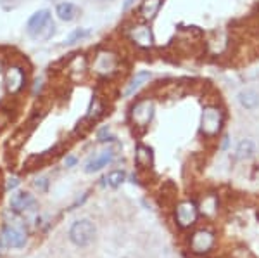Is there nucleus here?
I'll use <instances>...</instances> for the list:
<instances>
[{"mask_svg":"<svg viewBox=\"0 0 259 258\" xmlns=\"http://www.w3.org/2000/svg\"><path fill=\"white\" fill-rule=\"evenodd\" d=\"M26 33L31 38H42V40H50L56 33V25L52 21V13L49 9H40L30 16L26 21Z\"/></svg>","mask_w":259,"mask_h":258,"instance_id":"1","label":"nucleus"},{"mask_svg":"<svg viewBox=\"0 0 259 258\" xmlns=\"http://www.w3.org/2000/svg\"><path fill=\"white\" fill-rule=\"evenodd\" d=\"M225 127V111L218 104H207L201 113V134L206 139H216Z\"/></svg>","mask_w":259,"mask_h":258,"instance_id":"2","label":"nucleus"},{"mask_svg":"<svg viewBox=\"0 0 259 258\" xmlns=\"http://www.w3.org/2000/svg\"><path fill=\"white\" fill-rule=\"evenodd\" d=\"M128 40L132 42L137 49L140 50H151L156 47V38H154V31H152L151 23H133L126 31Z\"/></svg>","mask_w":259,"mask_h":258,"instance_id":"3","label":"nucleus"},{"mask_svg":"<svg viewBox=\"0 0 259 258\" xmlns=\"http://www.w3.org/2000/svg\"><path fill=\"white\" fill-rule=\"evenodd\" d=\"M156 115V104L152 99H140L130 109V122L135 128L145 130L151 125L152 118Z\"/></svg>","mask_w":259,"mask_h":258,"instance_id":"4","label":"nucleus"},{"mask_svg":"<svg viewBox=\"0 0 259 258\" xmlns=\"http://www.w3.org/2000/svg\"><path fill=\"white\" fill-rule=\"evenodd\" d=\"M117 68H119V57L112 50H99L90 64V69L93 73L104 78L112 76L117 71Z\"/></svg>","mask_w":259,"mask_h":258,"instance_id":"5","label":"nucleus"},{"mask_svg":"<svg viewBox=\"0 0 259 258\" xmlns=\"http://www.w3.org/2000/svg\"><path fill=\"white\" fill-rule=\"evenodd\" d=\"M95 225L93 222H90L88 218H83V220L74 222L69 229V239L74 246H80V248H85L95 239Z\"/></svg>","mask_w":259,"mask_h":258,"instance_id":"6","label":"nucleus"},{"mask_svg":"<svg viewBox=\"0 0 259 258\" xmlns=\"http://www.w3.org/2000/svg\"><path fill=\"white\" fill-rule=\"evenodd\" d=\"M199 218V208L194 201H182L176 205L175 220L180 229H190Z\"/></svg>","mask_w":259,"mask_h":258,"instance_id":"7","label":"nucleus"},{"mask_svg":"<svg viewBox=\"0 0 259 258\" xmlns=\"http://www.w3.org/2000/svg\"><path fill=\"white\" fill-rule=\"evenodd\" d=\"M214 232L209 229H199L190 236V249L195 255H206L213 249L214 246Z\"/></svg>","mask_w":259,"mask_h":258,"instance_id":"8","label":"nucleus"},{"mask_svg":"<svg viewBox=\"0 0 259 258\" xmlns=\"http://www.w3.org/2000/svg\"><path fill=\"white\" fill-rule=\"evenodd\" d=\"M26 83V73L19 66H11L6 71V87L9 94H18Z\"/></svg>","mask_w":259,"mask_h":258,"instance_id":"9","label":"nucleus"},{"mask_svg":"<svg viewBox=\"0 0 259 258\" xmlns=\"http://www.w3.org/2000/svg\"><path fill=\"white\" fill-rule=\"evenodd\" d=\"M164 6V0H142L139 7V16L140 19L145 23H151L158 18V14L161 13Z\"/></svg>","mask_w":259,"mask_h":258,"instance_id":"10","label":"nucleus"},{"mask_svg":"<svg viewBox=\"0 0 259 258\" xmlns=\"http://www.w3.org/2000/svg\"><path fill=\"white\" fill-rule=\"evenodd\" d=\"M151 78H152V73L149 71V69H140V71H137L132 80L128 81L126 89H124V97H133Z\"/></svg>","mask_w":259,"mask_h":258,"instance_id":"11","label":"nucleus"},{"mask_svg":"<svg viewBox=\"0 0 259 258\" xmlns=\"http://www.w3.org/2000/svg\"><path fill=\"white\" fill-rule=\"evenodd\" d=\"M112 161H114V151H104V152H100L99 156H95V158L86 161L85 171L86 174H95V171L102 170L104 166L111 165Z\"/></svg>","mask_w":259,"mask_h":258,"instance_id":"12","label":"nucleus"},{"mask_svg":"<svg viewBox=\"0 0 259 258\" xmlns=\"http://www.w3.org/2000/svg\"><path fill=\"white\" fill-rule=\"evenodd\" d=\"M237 101L247 111H254V109L259 108V92L256 89H250V87L242 89V91L237 94Z\"/></svg>","mask_w":259,"mask_h":258,"instance_id":"13","label":"nucleus"},{"mask_svg":"<svg viewBox=\"0 0 259 258\" xmlns=\"http://www.w3.org/2000/svg\"><path fill=\"white\" fill-rule=\"evenodd\" d=\"M197 208H199V213L204 215L206 218H213L216 213H218V210H219V201H218V196L213 193H209V194H204L202 199H201V203L197 205Z\"/></svg>","mask_w":259,"mask_h":258,"instance_id":"14","label":"nucleus"},{"mask_svg":"<svg viewBox=\"0 0 259 258\" xmlns=\"http://www.w3.org/2000/svg\"><path fill=\"white\" fill-rule=\"evenodd\" d=\"M135 163L142 170H151L154 165V152L145 144H139L135 149Z\"/></svg>","mask_w":259,"mask_h":258,"instance_id":"15","label":"nucleus"},{"mask_svg":"<svg viewBox=\"0 0 259 258\" xmlns=\"http://www.w3.org/2000/svg\"><path fill=\"white\" fill-rule=\"evenodd\" d=\"M56 16L61 19V21L71 23L80 16V7L73 2H61L56 6Z\"/></svg>","mask_w":259,"mask_h":258,"instance_id":"16","label":"nucleus"},{"mask_svg":"<svg viewBox=\"0 0 259 258\" xmlns=\"http://www.w3.org/2000/svg\"><path fill=\"white\" fill-rule=\"evenodd\" d=\"M2 239L9 248H23L26 244V236L14 227H6L2 232Z\"/></svg>","mask_w":259,"mask_h":258,"instance_id":"17","label":"nucleus"},{"mask_svg":"<svg viewBox=\"0 0 259 258\" xmlns=\"http://www.w3.org/2000/svg\"><path fill=\"white\" fill-rule=\"evenodd\" d=\"M35 198L33 194L30 193H18L11 198V206H13L14 212H25V210H30L31 206H35Z\"/></svg>","mask_w":259,"mask_h":258,"instance_id":"18","label":"nucleus"},{"mask_svg":"<svg viewBox=\"0 0 259 258\" xmlns=\"http://www.w3.org/2000/svg\"><path fill=\"white\" fill-rule=\"evenodd\" d=\"M254 152H256V146H254V142L250 139H244L237 144L235 156H237L238 159H249L254 156Z\"/></svg>","mask_w":259,"mask_h":258,"instance_id":"19","label":"nucleus"},{"mask_svg":"<svg viewBox=\"0 0 259 258\" xmlns=\"http://www.w3.org/2000/svg\"><path fill=\"white\" fill-rule=\"evenodd\" d=\"M90 35H92V30H88V28H76V30H73L71 33L68 35V37H66V44L74 45V44H78V42L86 40Z\"/></svg>","mask_w":259,"mask_h":258,"instance_id":"20","label":"nucleus"},{"mask_svg":"<svg viewBox=\"0 0 259 258\" xmlns=\"http://www.w3.org/2000/svg\"><path fill=\"white\" fill-rule=\"evenodd\" d=\"M105 184H107L109 187H112V189H116V187H119L121 184L126 181V174H124L123 170H112L107 174V177L104 179Z\"/></svg>","mask_w":259,"mask_h":258,"instance_id":"21","label":"nucleus"},{"mask_svg":"<svg viewBox=\"0 0 259 258\" xmlns=\"http://www.w3.org/2000/svg\"><path fill=\"white\" fill-rule=\"evenodd\" d=\"M97 139H99V142H112L116 137L111 134V130H109L107 127H102L100 130L97 132Z\"/></svg>","mask_w":259,"mask_h":258,"instance_id":"22","label":"nucleus"},{"mask_svg":"<svg viewBox=\"0 0 259 258\" xmlns=\"http://www.w3.org/2000/svg\"><path fill=\"white\" fill-rule=\"evenodd\" d=\"M230 258H254V256H252V253H250L247 248H244V246H238V248L231 249Z\"/></svg>","mask_w":259,"mask_h":258,"instance_id":"23","label":"nucleus"},{"mask_svg":"<svg viewBox=\"0 0 259 258\" xmlns=\"http://www.w3.org/2000/svg\"><path fill=\"white\" fill-rule=\"evenodd\" d=\"M76 163H78V158L74 154H68L64 158V166L66 168H73V166H76Z\"/></svg>","mask_w":259,"mask_h":258,"instance_id":"24","label":"nucleus"},{"mask_svg":"<svg viewBox=\"0 0 259 258\" xmlns=\"http://www.w3.org/2000/svg\"><path fill=\"white\" fill-rule=\"evenodd\" d=\"M137 2H139V0H123V4H121V11H123V13H128L130 9L135 7Z\"/></svg>","mask_w":259,"mask_h":258,"instance_id":"25","label":"nucleus"},{"mask_svg":"<svg viewBox=\"0 0 259 258\" xmlns=\"http://www.w3.org/2000/svg\"><path fill=\"white\" fill-rule=\"evenodd\" d=\"M47 186H49L47 179H37V182H35V187H37L38 191H47Z\"/></svg>","mask_w":259,"mask_h":258,"instance_id":"26","label":"nucleus"},{"mask_svg":"<svg viewBox=\"0 0 259 258\" xmlns=\"http://www.w3.org/2000/svg\"><path fill=\"white\" fill-rule=\"evenodd\" d=\"M18 184H19L18 179H11V181L7 182V189H14V187H18Z\"/></svg>","mask_w":259,"mask_h":258,"instance_id":"27","label":"nucleus"},{"mask_svg":"<svg viewBox=\"0 0 259 258\" xmlns=\"http://www.w3.org/2000/svg\"><path fill=\"white\" fill-rule=\"evenodd\" d=\"M228 142H230L228 137H223V146H221V149H226V147H228Z\"/></svg>","mask_w":259,"mask_h":258,"instance_id":"28","label":"nucleus"}]
</instances>
